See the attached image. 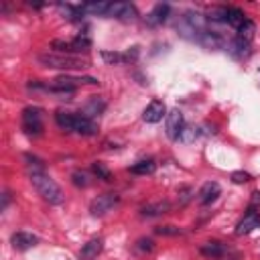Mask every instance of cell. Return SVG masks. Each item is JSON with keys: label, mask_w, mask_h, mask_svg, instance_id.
<instances>
[{"label": "cell", "mask_w": 260, "mask_h": 260, "mask_svg": "<svg viewBox=\"0 0 260 260\" xmlns=\"http://www.w3.org/2000/svg\"><path fill=\"white\" fill-rule=\"evenodd\" d=\"M197 43H201L207 49H221L223 47V39L215 32V30H203L197 39Z\"/></svg>", "instance_id": "obj_14"}, {"label": "cell", "mask_w": 260, "mask_h": 260, "mask_svg": "<svg viewBox=\"0 0 260 260\" xmlns=\"http://www.w3.org/2000/svg\"><path fill=\"white\" fill-rule=\"evenodd\" d=\"M250 179H252V175L246 173V171H234V173H232V181H234L236 185H244V183H248Z\"/></svg>", "instance_id": "obj_33"}, {"label": "cell", "mask_w": 260, "mask_h": 260, "mask_svg": "<svg viewBox=\"0 0 260 260\" xmlns=\"http://www.w3.org/2000/svg\"><path fill=\"white\" fill-rule=\"evenodd\" d=\"M169 4H162V2H158L148 14H146V18H144V22L148 24V26H158V24H162L165 20H167V16H169Z\"/></svg>", "instance_id": "obj_11"}, {"label": "cell", "mask_w": 260, "mask_h": 260, "mask_svg": "<svg viewBox=\"0 0 260 260\" xmlns=\"http://www.w3.org/2000/svg\"><path fill=\"white\" fill-rule=\"evenodd\" d=\"M22 130L28 136H37L43 132V122H41V110L39 108H24L22 112Z\"/></svg>", "instance_id": "obj_4"}, {"label": "cell", "mask_w": 260, "mask_h": 260, "mask_svg": "<svg viewBox=\"0 0 260 260\" xmlns=\"http://www.w3.org/2000/svg\"><path fill=\"white\" fill-rule=\"evenodd\" d=\"M8 203H10V193H8V191H4V193H2V205H0V209L4 211V209L8 207Z\"/></svg>", "instance_id": "obj_36"}, {"label": "cell", "mask_w": 260, "mask_h": 260, "mask_svg": "<svg viewBox=\"0 0 260 260\" xmlns=\"http://www.w3.org/2000/svg\"><path fill=\"white\" fill-rule=\"evenodd\" d=\"M169 203L167 201H156V203H150V205H144L140 209V215L142 217H156V215H162L169 211Z\"/></svg>", "instance_id": "obj_18"}, {"label": "cell", "mask_w": 260, "mask_h": 260, "mask_svg": "<svg viewBox=\"0 0 260 260\" xmlns=\"http://www.w3.org/2000/svg\"><path fill=\"white\" fill-rule=\"evenodd\" d=\"M223 252H225V248H223V244L221 242H205L203 246H201V254L203 256H207V258H219V256H223Z\"/></svg>", "instance_id": "obj_19"}, {"label": "cell", "mask_w": 260, "mask_h": 260, "mask_svg": "<svg viewBox=\"0 0 260 260\" xmlns=\"http://www.w3.org/2000/svg\"><path fill=\"white\" fill-rule=\"evenodd\" d=\"M183 128H185V120H183L181 110H171V112L167 114V122H165L167 136H169L171 140H177V138H181Z\"/></svg>", "instance_id": "obj_5"}, {"label": "cell", "mask_w": 260, "mask_h": 260, "mask_svg": "<svg viewBox=\"0 0 260 260\" xmlns=\"http://www.w3.org/2000/svg\"><path fill=\"white\" fill-rule=\"evenodd\" d=\"M154 169H156L154 160H138V162H134L130 167V173H134V175H150V173H154Z\"/></svg>", "instance_id": "obj_22"}, {"label": "cell", "mask_w": 260, "mask_h": 260, "mask_svg": "<svg viewBox=\"0 0 260 260\" xmlns=\"http://www.w3.org/2000/svg\"><path fill=\"white\" fill-rule=\"evenodd\" d=\"M93 173L98 175V179H102V181H112V173L108 171V167L104 165V162H93Z\"/></svg>", "instance_id": "obj_30"}, {"label": "cell", "mask_w": 260, "mask_h": 260, "mask_svg": "<svg viewBox=\"0 0 260 260\" xmlns=\"http://www.w3.org/2000/svg\"><path fill=\"white\" fill-rule=\"evenodd\" d=\"M244 20H246V14H244L240 8H236V6H230V8H228V20H225L228 24H232L234 28H238Z\"/></svg>", "instance_id": "obj_24"}, {"label": "cell", "mask_w": 260, "mask_h": 260, "mask_svg": "<svg viewBox=\"0 0 260 260\" xmlns=\"http://www.w3.org/2000/svg\"><path fill=\"white\" fill-rule=\"evenodd\" d=\"M197 136H199V128H195V126H185L181 132V140H185V142H193Z\"/></svg>", "instance_id": "obj_32"}, {"label": "cell", "mask_w": 260, "mask_h": 260, "mask_svg": "<svg viewBox=\"0 0 260 260\" xmlns=\"http://www.w3.org/2000/svg\"><path fill=\"white\" fill-rule=\"evenodd\" d=\"M71 181H73L75 187H81V189L91 183V179H89V175H87L85 171H73V173H71Z\"/></svg>", "instance_id": "obj_26"}, {"label": "cell", "mask_w": 260, "mask_h": 260, "mask_svg": "<svg viewBox=\"0 0 260 260\" xmlns=\"http://www.w3.org/2000/svg\"><path fill=\"white\" fill-rule=\"evenodd\" d=\"M154 232L158 236H181L183 234V230L177 225H158V228H154Z\"/></svg>", "instance_id": "obj_31"}, {"label": "cell", "mask_w": 260, "mask_h": 260, "mask_svg": "<svg viewBox=\"0 0 260 260\" xmlns=\"http://www.w3.org/2000/svg\"><path fill=\"white\" fill-rule=\"evenodd\" d=\"M24 160H26V169H28V175H35V173H45V165L41 158L32 156V154H24Z\"/></svg>", "instance_id": "obj_25"}, {"label": "cell", "mask_w": 260, "mask_h": 260, "mask_svg": "<svg viewBox=\"0 0 260 260\" xmlns=\"http://www.w3.org/2000/svg\"><path fill=\"white\" fill-rule=\"evenodd\" d=\"M167 114V108H165V104L160 102V100H152L146 108H144V112H142V120L144 122H148V124H156V122H160L162 120V116Z\"/></svg>", "instance_id": "obj_8"}, {"label": "cell", "mask_w": 260, "mask_h": 260, "mask_svg": "<svg viewBox=\"0 0 260 260\" xmlns=\"http://www.w3.org/2000/svg\"><path fill=\"white\" fill-rule=\"evenodd\" d=\"M205 18L211 22H225L228 20V6H211L207 10Z\"/></svg>", "instance_id": "obj_21"}, {"label": "cell", "mask_w": 260, "mask_h": 260, "mask_svg": "<svg viewBox=\"0 0 260 260\" xmlns=\"http://www.w3.org/2000/svg\"><path fill=\"white\" fill-rule=\"evenodd\" d=\"M177 30H179L183 37L197 41L199 35L205 30V18H203L201 14H197V12H185V14L179 18V22H177Z\"/></svg>", "instance_id": "obj_3"}, {"label": "cell", "mask_w": 260, "mask_h": 260, "mask_svg": "<svg viewBox=\"0 0 260 260\" xmlns=\"http://www.w3.org/2000/svg\"><path fill=\"white\" fill-rule=\"evenodd\" d=\"M219 193H221L219 183H215V181H207V183L201 185V189H199V193H197V201H199L201 205H207V203L215 201Z\"/></svg>", "instance_id": "obj_9"}, {"label": "cell", "mask_w": 260, "mask_h": 260, "mask_svg": "<svg viewBox=\"0 0 260 260\" xmlns=\"http://www.w3.org/2000/svg\"><path fill=\"white\" fill-rule=\"evenodd\" d=\"M73 132L83 134V136H91V134L98 132V124H95L93 120H87V118H83L81 114H77V118H75V130H73Z\"/></svg>", "instance_id": "obj_15"}, {"label": "cell", "mask_w": 260, "mask_h": 260, "mask_svg": "<svg viewBox=\"0 0 260 260\" xmlns=\"http://www.w3.org/2000/svg\"><path fill=\"white\" fill-rule=\"evenodd\" d=\"M104 110H106V102L95 95V98H89V100H87V104H85L83 110H81V116L87 118V120H93V118H98Z\"/></svg>", "instance_id": "obj_13"}, {"label": "cell", "mask_w": 260, "mask_h": 260, "mask_svg": "<svg viewBox=\"0 0 260 260\" xmlns=\"http://www.w3.org/2000/svg\"><path fill=\"white\" fill-rule=\"evenodd\" d=\"M124 6H126V2H114V4H110V8H108V14H106V16H110V18H118V16L122 14Z\"/></svg>", "instance_id": "obj_34"}, {"label": "cell", "mask_w": 260, "mask_h": 260, "mask_svg": "<svg viewBox=\"0 0 260 260\" xmlns=\"http://www.w3.org/2000/svg\"><path fill=\"white\" fill-rule=\"evenodd\" d=\"M39 63L53 69H83L89 67V59H83L79 55H63V53H41Z\"/></svg>", "instance_id": "obj_1"}, {"label": "cell", "mask_w": 260, "mask_h": 260, "mask_svg": "<svg viewBox=\"0 0 260 260\" xmlns=\"http://www.w3.org/2000/svg\"><path fill=\"white\" fill-rule=\"evenodd\" d=\"M260 201V193H254V199H252V203H258Z\"/></svg>", "instance_id": "obj_37"}, {"label": "cell", "mask_w": 260, "mask_h": 260, "mask_svg": "<svg viewBox=\"0 0 260 260\" xmlns=\"http://www.w3.org/2000/svg\"><path fill=\"white\" fill-rule=\"evenodd\" d=\"M102 59L110 65H118L124 63V53H116V51H102Z\"/></svg>", "instance_id": "obj_27"}, {"label": "cell", "mask_w": 260, "mask_h": 260, "mask_svg": "<svg viewBox=\"0 0 260 260\" xmlns=\"http://www.w3.org/2000/svg\"><path fill=\"white\" fill-rule=\"evenodd\" d=\"M75 114H71V112H63V110H59L57 114H55V120H57V126L61 128V130H65V132H73L75 130Z\"/></svg>", "instance_id": "obj_16"}, {"label": "cell", "mask_w": 260, "mask_h": 260, "mask_svg": "<svg viewBox=\"0 0 260 260\" xmlns=\"http://www.w3.org/2000/svg\"><path fill=\"white\" fill-rule=\"evenodd\" d=\"M118 201H120V197H118L116 193H104V195H98V197L91 201L89 211H91V215H104V213H108Z\"/></svg>", "instance_id": "obj_6"}, {"label": "cell", "mask_w": 260, "mask_h": 260, "mask_svg": "<svg viewBox=\"0 0 260 260\" xmlns=\"http://www.w3.org/2000/svg\"><path fill=\"white\" fill-rule=\"evenodd\" d=\"M30 183H32V187L39 191V195H41L45 201H49V203H53V205L63 203L65 195H63L61 187H59L47 173H35V175H30Z\"/></svg>", "instance_id": "obj_2"}, {"label": "cell", "mask_w": 260, "mask_h": 260, "mask_svg": "<svg viewBox=\"0 0 260 260\" xmlns=\"http://www.w3.org/2000/svg\"><path fill=\"white\" fill-rule=\"evenodd\" d=\"M102 248H104L102 238H91V240L85 242L83 248L79 250V260H95L98 254L102 252Z\"/></svg>", "instance_id": "obj_12"}, {"label": "cell", "mask_w": 260, "mask_h": 260, "mask_svg": "<svg viewBox=\"0 0 260 260\" xmlns=\"http://www.w3.org/2000/svg\"><path fill=\"white\" fill-rule=\"evenodd\" d=\"M81 8H83V12H87V14L106 16V14H108V8H110V2H89V4H83Z\"/></svg>", "instance_id": "obj_20"}, {"label": "cell", "mask_w": 260, "mask_h": 260, "mask_svg": "<svg viewBox=\"0 0 260 260\" xmlns=\"http://www.w3.org/2000/svg\"><path fill=\"white\" fill-rule=\"evenodd\" d=\"M236 30H238V37H240V39H244V41H248V43H250V41H252V37H254V32H256V24H254L252 20H248V18H246V20H244Z\"/></svg>", "instance_id": "obj_23"}, {"label": "cell", "mask_w": 260, "mask_h": 260, "mask_svg": "<svg viewBox=\"0 0 260 260\" xmlns=\"http://www.w3.org/2000/svg\"><path fill=\"white\" fill-rule=\"evenodd\" d=\"M136 59H138V47H130L124 53V61H136Z\"/></svg>", "instance_id": "obj_35"}, {"label": "cell", "mask_w": 260, "mask_h": 260, "mask_svg": "<svg viewBox=\"0 0 260 260\" xmlns=\"http://www.w3.org/2000/svg\"><path fill=\"white\" fill-rule=\"evenodd\" d=\"M258 225H260V213H258L254 207H250L248 213L238 221V225H236V234H238V236L250 234V232H254Z\"/></svg>", "instance_id": "obj_7"}, {"label": "cell", "mask_w": 260, "mask_h": 260, "mask_svg": "<svg viewBox=\"0 0 260 260\" xmlns=\"http://www.w3.org/2000/svg\"><path fill=\"white\" fill-rule=\"evenodd\" d=\"M152 250H154V242L150 238H140L136 242V252L138 254H150Z\"/></svg>", "instance_id": "obj_29"}, {"label": "cell", "mask_w": 260, "mask_h": 260, "mask_svg": "<svg viewBox=\"0 0 260 260\" xmlns=\"http://www.w3.org/2000/svg\"><path fill=\"white\" fill-rule=\"evenodd\" d=\"M234 57H238V59H244V57H248L250 55V43L248 41H244V39H240V37H236L232 43H230V49H228Z\"/></svg>", "instance_id": "obj_17"}, {"label": "cell", "mask_w": 260, "mask_h": 260, "mask_svg": "<svg viewBox=\"0 0 260 260\" xmlns=\"http://www.w3.org/2000/svg\"><path fill=\"white\" fill-rule=\"evenodd\" d=\"M37 242H39V238L35 234H30V232H14L10 236V244L16 250H28V248L37 246Z\"/></svg>", "instance_id": "obj_10"}, {"label": "cell", "mask_w": 260, "mask_h": 260, "mask_svg": "<svg viewBox=\"0 0 260 260\" xmlns=\"http://www.w3.org/2000/svg\"><path fill=\"white\" fill-rule=\"evenodd\" d=\"M136 16H138V12H136V6L126 2L124 10H122V14H120L118 18H120V20H124V22H132V20H136Z\"/></svg>", "instance_id": "obj_28"}]
</instances>
